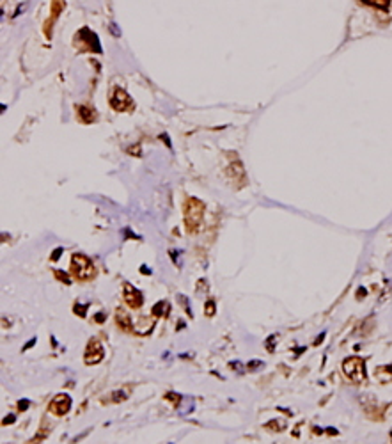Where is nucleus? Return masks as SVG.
Masks as SVG:
<instances>
[{
  "label": "nucleus",
  "mask_w": 392,
  "mask_h": 444,
  "mask_svg": "<svg viewBox=\"0 0 392 444\" xmlns=\"http://www.w3.org/2000/svg\"><path fill=\"white\" fill-rule=\"evenodd\" d=\"M71 274L78 281H87V279L94 277L96 268L92 261L84 254H73L71 258Z\"/></svg>",
  "instance_id": "f03ea898"
},
{
  "label": "nucleus",
  "mask_w": 392,
  "mask_h": 444,
  "mask_svg": "<svg viewBox=\"0 0 392 444\" xmlns=\"http://www.w3.org/2000/svg\"><path fill=\"white\" fill-rule=\"evenodd\" d=\"M122 297H125V302L132 309H140V308H142L144 295L137 288H133L130 283H125V286H122Z\"/></svg>",
  "instance_id": "423d86ee"
},
{
  "label": "nucleus",
  "mask_w": 392,
  "mask_h": 444,
  "mask_svg": "<svg viewBox=\"0 0 392 444\" xmlns=\"http://www.w3.org/2000/svg\"><path fill=\"white\" fill-rule=\"evenodd\" d=\"M163 311H169V304L163 300H160L158 304H155V308H153V313H155V316H160V315H167V313Z\"/></svg>",
  "instance_id": "ddd939ff"
},
{
  "label": "nucleus",
  "mask_w": 392,
  "mask_h": 444,
  "mask_svg": "<svg viewBox=\"0 0 392 444\" xmlns=\"http://www.w3.org/2000/svg\"><path fill=\"white\" fill-rule=\"evenodd\" d=\"M204 311H206L208 316H213L215 311H216V306H215V300H208L206 306H204Z\"/></svg>",
  "instance_id": "2eb2a0df"
},
{
  "label": "nucleus",
  "mask_w": 392,
  "mask_h": 444,
  "mask_svg": "<svg viewBox=\"0 0 392 444\" xmlns=\"http://www.w3.org/2000/svg\"><path fill=\"white\" fill-rule=\"evenodd\" d=\"M69 409H71V398L68 394H57L48 405V410L54 416H64V414L69 412Z\"/></svg>",
  "instance_id": "0eeeda50"
},
{
  "label": "nucleus",
  "mask_w": 392,
  "mask_h": 444,
  "mask_svg": "<svg viewBox=\"0 0 392 444\" xmlns=\"http://www.w3.org/2000/svg\"><path fill=\"white\" fill-rule=\"evenodd\" d=\"M54 272H55V277H57L59 281H62L64 285H71V279H69L68 274H64V272H61V270H54Z\"/></svg>",
  "instance_id": "4468645a"
},
{
  "label": "nucleus",
  "mask_w": 392,
  "mask_h": 444,
  "mask_svg": "<svg viewBox=\"0 0 392 444\" xmlns=\"http://www.w3.org/2000/svg\"><path fill=\"white\" fill-rule=\"evenodd\" d=\"M110 107L115 112H126L133 109V100L130 98V95L121 87H114L110 96Z\"/></svg>",
  "instance_id": "20e7f679"
},
{
  "label": "nucleus",
  "mask_w": 392,
  "mask_h": 444,
  "mask_svg": "<svg viewBox=\"0 0 392 444\" xmlns=\"http://www.w3.org/2000/svg\"><path fill=\"white\" fill-rule=\"evenodd\" d=\"M84 31H85V36H87V41L80 39V37H75L77 46H80V50H89V52H96V54H100V52H102V46H100V41H98V37H96V34H92L89 29H84Z\"/></svg>",
  "instance_id": "6e6552de"
},
{
  "label": "nucleus",
  "mask_w": 392,
  "mask_h": 444,
  "mask_svg": "<svg viewBox=\"0 0 392 444\" xmlns=\"http://www.w3.org/2000/svg\"><path fill=\"white\" fill-rule=\"evenodd\" d=\"M14 421V416H9V417H6V419H4V425H7V423H13Z\"/></svg>",
  "instance_id": "412c9836"
},
{
  "label": "nucleus",
  "mask_w": 392,
  "mask_h": 444,
  "mask_svg": "<svg viewBox=\"0 0 392 444\" xmlns=\"http://www.w3.org/2000/svg\"><path fill=\"white\" fill-rule=\"evenodd\" d=\"M34 343H36V339H31V341H29V343H27V346H25V348H23V350L31 348V346H32V345H34Z\"/></svg>",
  "instance_id": "4be33fe9"
},
{
  "label": "nucleus",
  "mask_w": 392,
  "mask_h": 444,
  "mask_svg": "<svg viewBox=\"0 0 392 444\" xmlns=\"http://www.w3.org/2000/svg\"><path fill=\"white\" fill-rule=\"evenodd\" d=\"M342 370H345V375L348 377L352 382L360 384L365 380V363L364 359L360 357H350L342 363Z\"/></svg>",
  "instance_id": "7ed1b4c3"
},
{
  "label": "nucleus",
  "mask_w": 392,
  "mask_h": 444,
  "mask_svg": "<svg viewBox=\"0 0 392 444\" xmlns=\"http://www.w3.org/2000/svg\"><path fill=\"white\" fill-rule=\"evenodd\" d=\"M64 6H66L64 0H52V18L44 24V36L46 37H52V25L57 20L59 13L64 9Z\"/></svg>",
  "instance_id": "1a4fd4ad"
},
{
  "label": "nucleus",
  "mask_w": 392,
  "mask_h": 444,
  "mask_svg": "<svg viewBox=\"0 0 392 444\" xmlns=\"http://www.w3.org/2000/svg\"><path fill=\"white\" fill-rule=\"evenodd\" d=\"M87 308H89L87 304H77V306H75V313H77V315H80V316H85Z\"/></svg>",
  "instance_id": "dca6fc26"
},
{
  "label": "nucleus",
  "mask_w": 392,
  "mask_h": 444,
  "mask_svg": "<svg viewBox=\"0 0 392 444\" xmlns=\"http://www.w3.org/2000/svg\"><path fill=\"white\" fill-rule=\"evenodd\" d=\"M167 400L173 402V404H176V405H179V402H181V396H179V394H174V393H169V394H167Z\"/></svg>",
  "instance_id": "f3484780"
},
{
  "label": "nucleus",
  "mask_w": 392,
  "mask_h": 444,
  "mask_svg": "<svg viewBox=\"0 0 392 444\" xmlns=\"http://www.w3.org/2000/svg\"><path fill=\"white\" fill-rule=\"evenodd\" d=\"M27 407H29V400L18 402V409H20V410H27Z\"/></svg>",
  "instance_id": "6ab92c4d"
},
{
  "label": "nucleus",
  "mask_w": 392,
  "mask_h": 444,
  "mask_svg": "<svg viewBox=\"0 0 392 444\" xmlns=\"http://www.w3.org/2000/svg\"><path fill=\"white\" fill-rule=\"evenodd\" d=\"M105 357V350H103L102 341H98L96 338H92L91 341L87 343V348H85V364H98L103 361Z\"/></svg>",
  "instance_id": "39448f33"
},
{
  "label": "nucleus",
  "mask_w": 392,
  "mask_h": 444,
  "mask_svg": "<svg viewBox=\"0 0 392 444\" xmlns=\"http://www.w3.org/2000/svg\"><path fill=\"white\" fill-rule=\"evenodd\" d=\"M61 254H62V249H61V247L55 249V251L52 252V261H57L59 258H61Z\"/></svg>",
  "instance_id": "a211bd4d"
},
{
  "label": "nucleus",
  "mask_w": 392,
  "mask_h": 444,
  "mask_svg": "<svg viewBox=\"0 0 392 444\" xmlns=\"http://www.w3.org/2000/svg\"><path fill=\"white\" fill-rule=\"evenodd\" d=\"M140 270H142V274H151V270H148V267H145V265H142V268H140Z\"/></svg>",
  "instance_id": "5701e85b"
},
{
  "label": "nucleus",
  "mask_w": 392,
  "mask_h": 444,
  "mask_svg": "<svg viewBox=\"0 0 392 444\" xmlns=\"http://www.w3.org/2000/svg\"><path fill=\"white\" fill-rule=\"evenodd\" d=\"M77 112H78V118L82 119L84 123H92L94 121V110L87 109V107H77Z\"/></svg>",
  "instance_id": "9d476101"
},
{
  "label": "nucleus",
  "mask_w": 392,
  "mask_h": 444,
  "mask_svg": "<svg viewBox=\"0 0 392 444\" xmlns=\"http://www.w3.org/2000/svg\"><path fill=\"white\" fill-rule=\"evenodd\" d=\"M117 323L122 327L125 331H130V327H132V323H130V316L128 313H125L122 309H119L117 311Z\"/></svg>",
  "instance_id": "f8f14e48"
},
{
  "label": "nucleus",
  "mask_w": 392,
  "mask_h": 444,
  "mask_svg": "<svg viewBox=\"0 0 392 444\" xmlns=\"http://www.w3.org/2000/svg\"><path fill=\"white\" fill-rule=\"evenodd\" d=\"M360 2L365 4V6L376 7V9H382V11H387L390 6V0H360Z\"/></svg>",
  "instance_id": "9b49d317"
},
{
  "label": "nucleus",
  "mask_w": 392,
  "mask_h": 444,
  "mask_svg": "<svg viewBox=\"0 0 392 444\" xmlns=\"http://www.w3.org/2000/svg\"><path fill=\"white\" fill-rule=\"evenodd\" d=\"M204 210H206V204L201 199H197V197H190V199L185 201L183 212H185V224L188 233L199 229V226L203 224Z\"/></svg>",
  "instance_id": "f257e3e1"
},
{
  "label": "nucleus",
  "mask_w": 392,
  "mask_h": 444,
  "mask_svg": "<svg viewBox=\"0 0 392 444\" xmlns=\"http://www.w3.org/2000/svg\"><path fill=\"white\" fill-rule=\"evenodd\" d=\"M105 320V315L103 313H100V315H96V322H103Z\"/></svg>",
  "instance_id": "aec40b11"
}]
</instances>
